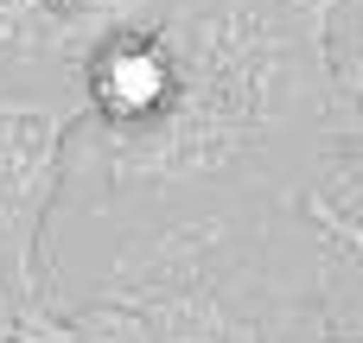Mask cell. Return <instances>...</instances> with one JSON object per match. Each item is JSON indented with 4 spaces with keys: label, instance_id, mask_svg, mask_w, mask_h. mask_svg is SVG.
<instances>
[{
    "label": "cell",
    "instance_id": "1",
    "mask_svg": "<svg viewBox=\"0 0 363 343\" xmlns=\"http://www.w3.org/2000/svg\"><path fill=\"white\" fill-rule=\"evenodd\" d=\"M96 102L108 115H153L166 95H172V64L153 51V45H108L96 57Z\"/></svg>",
    "mask_w": 363,
    "mask_h": 343
}]
</instances>
